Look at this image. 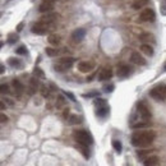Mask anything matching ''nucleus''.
<instances>
[{
	"instance_id": "f257e3e1",
	"label": "nucleus",
	"mask_w": 166,
	"mask_h": 166,
	"mask_svg": "<svg viewBox=\"0 0 166 166\" xmlns=\"http://www.w3.org/2000/svg\"><path fill=\"white\" fill-rule=\"evenodd\" d=\"M155 138H156V133L153 130H139V132H134L132 134L130 140L134 147L144 148L150 146L155 140Z\"/></svg>"
},
{
	"instance_id": "f03ea898",
	"label": "nucleus",
	"mask_w": 166,
	"mask_h": 166,
	"mask_svg": "<svg viewBox=\"0 0 166 166\" xmlns=\"http://www.w3.org/2000/svg\"><path fill=\"white\" fill-rule=\"evenodd\" d=\"M74 139L77 143L79 144H84V146H89V144L93 143V139L91 137V134L88 133L87 130H83V129H79V130H74Z\"/></svg>"
},
{
	"instance_id": "7ed1b4c3",
	"label": "nucleus",
	"mask_w": 166,
	"mask_h": 166,
	"mask_svg": "<svg viewBox=\"0 0 166 166\" xmlns=\"http://www.w3.org/2000/svg\"><path fill=\"white\" fill-rule=\"evenodd\" d=\"M74 61H75V59L70 58V56L61 58L60 60L58 61V64H55V65H54V69L56 72H60V73H63V72H67L68 69H70V68L73 67Z\"/></svg>"
},
{
	"instance_id": "20e7f679",
	"label": "nucleus",
	"mask_w": 166,
	"mask_h": 166,
	"mask_svg": "<svg viewBox=\"0 0 166 166\" xmlns=\"http://www.w3.org/2000/svg\"><path fill=\"white\" fill-rule=\"evenodd\" d=\"M150 96L156 101L166 100V84H159L155 88H152L150 92Z\"/></svg>"
},
{
	"instance_id": "39448f33",
	"label": "nucleus",
	"mask_w": 166,
	"mask_h": 166,
	"mask_svg": "<svg viewBox=\"0 0 166 166\" xmlns=\"http://www.w3.org/2000/svg\"><path fill=\"white\" fill-rule=\"evenodd\" d=\"M137 111H138V114L140 115V118H142L144 121H148L151 119L150 109H148V106L144 104L143 101H139L137 104Z\"/></svg>"
},
{
	"instance_id": "423d86ee",
	"label": "nucleus",
	"mask_w": 166,
	"mask_h": 166,
	"mask_svg": "<svg viewBox=\"0 0 166 166\" xmlns=\"http://www.w3.org/2000/svg\"><path fill=\"white\" fill-rule=\"evenodd\" d=\"M49 26L50 24H46L44 22H37L32 26L31 31L33 33H36V35H45V33H48V31H49Z\"/></svg>"
},
{
	"instance_id": "0eeeda50",
	"label": "nucleus",
	"mask_w": 166,
	"mask_h": 166,
	"mask_svg": "<svg viewBox=\"0 0 166 166\" xmlns=\"http://www.w3.org/2000/svg\"><path fill=\"white\" fill-rule=\"evenodd\" d=\"M140 20H143V22H153L156 18V14L155 12H153L152 9H150V8H146L142 13H140Z\"/></svg>"
},
{
	"instance_id": "6e6552de",
	"label": "nucleus",
	"mask_w": 166,
	"mask_h": 166,
	"mask_svg": "<svg viewBox=\"0 0 166 166\" xmlns=\"http://www.w3.org/2000/svg\"><path fill=\"white\" fill-rule=\"evenodd\" d=\"M93 68H95V64L92 61H80L78 64V70L80 73H89L93 70Z\"/></svg>"
},
{
	"instance_id": "1a4fd4ad",
	"label": "nucleus",
	"mask_w": 166,
	"mask_h": 166,
	"mask_svg": "<svg viewBox=\"0 0 166 166\" xmlns=\"http://www.w3.org/2000/svg\"><path fill=\"white\" fill-rule=\"evenodd\" d=\"M130 73H132V69L129 65H127V64H121V65L118 67L116 74H118V77H120V78H127Z\"/></svg>"
},
{
	"instance_id": "9d476101",
	"label": "nucleus",
	"mask_w": 166,
	"mask_h": 166,
	"mask_svg": "<svg viewBox=\"0 0 166 166\" xmlns=\"http://www.w3.org/2000/svg\"><path fill=\"white\" fill-rule=\"evenodd\" d=\"M130 60L132 63L137 64V65H146L147 61L146 59H144L142 55H140L139 53H137V51H134V53H132V56H130Z\"/></svg>"
},
{
	"instance_id": "9b49d317",
	"label": "nucleus",
	"mask_w": 166,
	"mask_h": 166,
	"mask_svg": "<svg viewBox=\"0 0 166 166\" xmlns=\"http://www.w3.org/2000/svg\"><path fill=\"white\" fill-rule=\"evenodd\" d=\"M113 77L111 68H102L99 73V80H109Z\"/></svg>"
},
{
	"instance_id": "f8f14e48",
	"label": "nucleus",
	"mask_w": 166,
	"mask_h": 166,
	"mask_svg": "<svg viewBox=\"0 0 166 166\" xmlns=\"http://www.w3.org/2000/svg\"><path fill=\"white\" fill-rule=\"evenodd\" d=\"M84 36H86V29L84 28H78L72 33V38H73L75 42H80L84 38Z\"/></svg>"
},
{
	"instance_id": "ddd939ff",
	"label": "nucleus",
	"mask_w": 166,
	"mask_h": 166,
	"mask_svg": "<svg viewBox=\"0 0 166 166\" xmlns=\"http://www.w3.org/2000/svg\"><path fill=\"white\" fill-rule=\"evenodd\" d=\"M143 164L144 166H157L160 164V159L159 156L152 155V156H148L146 160H143Z\"/></svg>"
},
{
	"instance_id": "4468645a",
	"label": "nucleus",
	"mask_w": 166,
	"mask_h": 166,
	"mask_svg": "<svg viewBox=\"0 0 166 166\" xmlns=\"http://www.w3.org/2000/svg\"><path fill=\"white\" fill-rule=\"evenodd\" d=\"M58 18V14H54V13H51V14H46V15H42L41 17V19H40V22H44L46 24H53L55 20H56Z\"/></svg>"
},
{
	"instance_id": "2eb2a0df",
	"label": "nucleus",
	"mask_w": 166,
	"mask_h": 166,
	"mask_svg": "<svg viewBox=\"0 0 166 166\" xmlns=\"http://www.w3.org/2000/svg\"><path fill=\"white\" fill-rule=\"evenodd\" d=\"M12 84H13V87H14L15 95L19 97V96L23 93V91H24V87H23V84L20 83L18 79H13V80H12Z\"/></svg>"
},
{
	"instance_id": "dca6fc26",
	"label": "nucleus",
	"mask_w": 166,
	"mask_h": 166,
	"mask_svg": "<svg viewBox=\"0 0 166 166\" xmlns=\"http://www.w3.org/2000/svg\"><path fill=\"white\" fill-rule=\"evenodd\" d=\"M54 9V3H48V1H42L41 5L38 7V12L41 13H49Z\"/></svg>"
},
{
	"instance_id": "f3484780",
	"label": "nucleus",
	"mask_w": 166,
	"mask_h": 166,
	"mask_svg": "<svg viewBox=\"0 0 166 166\" xmlns=\"http://www.w3.org/2000/svg\"><path fill=\"white\" fill-rule=\"evenodd\" d=\"M38 80L36 78H31L29 79V84H28V93L29 95H33L36 91H37V88H38Z\"/></svg>"
},
{
	"instance_id": "a211bd4d",
	"label": "nucleus",
	"mask_w": 166,
	"mask_h": 166,
	"mask_svg": "<svg viewBox=\"0 0 166 166\" xmlns=\"http://www.w3.org/2000/svg\"><path fill=\"white\" fill-rule=\"evenodd\" d=\"M140 51H142L143 54H146L147 56H152L153 55V48L150 44H143L140 46Z\"/></svg>"
},
{
	"instance_id": "6ab92c4d",
	"label": "nucleus",
	"mask_w": 166,
	"mask_h": 166,
	"mask_svg": "<svg viewBox=\"0 0 166 166\" xmlns=\"http://www.w3.org/2000/svg\"><path fill=\"white\" fill-rule=\"evenodd\" d=\"M48 41H49L50 45L58 46L59 44H60V41H61V37L59 36V35H50V36L48 37Z\"/></svg>"
},
{
	"instance_id": "aec40b11",
	"label": "nucleus",
	"mask_w": 166,
	"mask_h": 166,
	"mask_svg": "<svg viewBox=\"0 0 166 166\" xmlns=\"http://www.w3.org/2000/svg\"><path fill=\"white\" fill-rule=\"evenodd\" d=\"M8 64H9L10 67H13V68H18V69H20V68L23 67L22 61H20L19 59H17V58H10L9 60H8Z\"/></svg>"
},
{
	"instance_id": "412c9836",
	"label": "nucleus",
	"mask_w": 166,
	"mask_h": 166,
	"mask_svg": "<svg viewBox=\"0 0 166 166\" xmlns=\"http://www.w3.org/2000/svg\"><path fill=\"white\" fill-rule=\"evenodd\" d=\"M68 121H69V124L72 125H75V124H80L82 123V116H79V115H70L69 118H68Z\"/></svg>"
},
{
	"instance_id": "4be33fe9",
	"label": "nucleus",
	"mask_w": 166,
	"mask_h": 166,
	"mask_svg": "<svg viewBox=\"0 0 166 166\" xmlns=\"http://www.w3.org/2000/svg\"><path fill=\"white\" fill-rule=\"evenodd\" d=\"M139 40L142 42H155V37L151 33H142L139 36Z\"/></svg>"
},
{
	"instance_id": "5701e85b",
	"label": "nucleus",
	"mask_w": 166,
	"mask_h": 166,
	"mask_svg": "<svg viewBox=\"0 0 166 166\" xmlns=\"http://www.w3.org/2000/svg\"><path fill=\"white\" fill-rule=\"evenodd\" d=\"M97 116H100V118H105L106 115L109 114V106L106 105V106H102V107H97Z\"/></svg>"
},
{
	"instance_id": "b1692460",
	"label": "nucleus",
	"mask_w": 166,
	"mask_h": 166,
	"mask_svg": "<svg viewBox=\"0 0 166 166\" xmlns=\"http://www.w3.org/2000/svg\"><path fill=\"white\" fill-rule=\"evenodd\" d=\"M150 3V0H135L133 3V9H140V8H143L144 5H147V4Z\"/></svg>"
},
{
	"instance_id": "393cba45",
	"label": "nucleus",
	"mask_w": 166,
	"mask_h": 166,
	"mask_svg": "<svg viewBox=\"0 0 166 166\" xmlns=\"http://www.w3.org/2000/svg\"><path fill=\"white\" fill-rule=\"evenodd\" d=\"M152 151H148V150H138L137 151V156H138V159L139 160H146L148 156H151L150 153Z\"/></svg>"
},
{
	"instance_id": "a878e982",
	"label": "nucleus",
	"mask_w": 166,
	"mask_h": 166,
	"mask_svg": "<svg viewBox=\"0 0 166 166\" xmlns=\"http://www.w3.org/2000/svg\"><path fill=\"white\" fill-rule=\"evenodd\" d=\"M77 148H78V150L82 152V155L86 157V159H88L89 157V152H88V146H84V144H77Z\"/></svg>"
},
{
	"instance_id": "bb28decb",
	"label": "nucleus",
	"mask_w": 166,
	"mask_h": 166,
	"mask_svg": "<svg viewBox=\"0 0 166 166\" xmlns=\"http://www.w3.org/2000/svg\"><path fill=\"white\" fill-rule=\"evenodd\" d=\"M45 53L48 54V56L54 58V56H56V55L59 54V51L55 50V49H53V48H46V49H45Z\"/></svg>"
},
{
	"instance_id": "cd10ccee",
	"label": "nucleus",
	"mask_w": 166,
	"mask_h": 166,
	"mask_svg": "<svg viewBox=\"0 0 166 166\" xmlns=\"http://www.w3.org/2000/svg\"><path fill=\"white\" fill-rule=\"evenodd\" d=\"M65 104H67L65 99H64L63 96H58V100H56V107H58V109H61L63 106H65Z\"/></svg>"
},
{
	"instance_id": "c85d7f7f",
	"label": "nucleus",
	"mask_w": 166,
	"mask_h": 166,
	"mask_svg": "<svg viewBox=\"0 0 166 166\" xmlns=\"http://www.w3.org/2000/svg\"><path fill=\"white\" fill-rule=\"evenodd\" d=\"M113 147H114V150L116 151L118 153H120V152H121V148H123V147H121V143L119 142V140H116V139H114V140H113Z\"/></svg>"
},
{
	"instance_id": "c756f323",
	"label": "nucleus",
	"mask_w": 166,
	"mask_h": 166,
	"mask_svg": "<svg viewBox=\"0 0 166 166\" xmlns=\"http://www.w3.org/2000/svg\"><path fill=\"white\" fill-rule=\"evenodd\" d=\"M93 104H95L96 107H102V106H106V105H107V104H106V100L100 99V97H99V99H96Z\"/></svg>"
},
{
	"instance_id": "7c9ffc66",
	"label": "nucleus",
	"mask_w": 166,
	"mask_h": 166,
	"mask_svg": "<svg viewBox=\"0 0 166 166\" xmlns=\"http://www.w3.org/2000/svg\"><path fill=\"white\" fill-rule=\"evenodd\" d=\"M41 95L44 97H49L50 96V88L48 86H45V84H42L41 86Z\"/></svg>"
},
{
	"instance_id": "2f4dec72",
	"label": "nucleus",
	"mask_w": 166,
	"mask_h": 166,
	"mask_svg": "<svg viewBox=\"0 0 166 166\" xmlns=\"http://www.w3.org/2000/svg\"><path fill=\"white\" fill-rule=\"evenodd\" d=\"M33 74H35L36 77H38V78H42V79L45 78V73H44V72H42L38 67H36L35 69H33Z\"/></svg>"
},
{
	"instance_id": "473e14b6",
	"label": "nucleus",
	"mask_w": 166,
	"mask_h": 166,
	"mask_svg": "<svg viewBox=\"0 0 166 166\" xmlns=\"http://www.w3.org/2000/svg\"><path fill=\"white\" fill-rule=\"evenodd\" d=\"M17 41H18V36L14 35V33H10L9 37H8V42L9 44H15Z\"/></svg>"
},
{
	"instance_id": "72a5a7b5",
	"label": "nucleus",
	"mask_w": 166,
	"mask_h": 166,
	"mask_svg": "<svg viewBox=\"0 0 166 166\" xmlns=\"http://www.w3.org/2000/svg\"><path fill=\"white\" fill-rule=\"evenodd\" d=\"M15 53L18 55H26V54H27V49H26L24 46H20V48H18L15 50Z\"/></svg>"
},
{
	"instance_id": "f704fd0d",
	"label": "nucleus",
	"mask_w": 166,
	"mask_h": 166,
	"mask_svg": "<svg viewBox=\"0 0 166 166\" xmlns=\"http://www.w3.org/2000/svg\"><path fill=\"white\" fill-rule=\"evenodd\" d=\"M144 127H148V123L146 121V123H137V124H134L133 127V129H139V128H144Z\"/></svg>"
},
{
	"instance_id": "c9c22d12",
	"label": "nucleus",
	"mask_w": 166,
	"mask_h": 166,
	"mask_svg": "<svg viewBox=\"0 0 166 166\" xmlns=\"http://www.w3.org/2000/svg\"><path fill=\"white\" fill-rule=\"evenodd\" d=\"M0 89H1V93H3V95H5V93H9V92H10V91H9V86H8V84H5V83L1 84V88H0Z\"/></svg>"
},
{
	"instance_id": "e433bc0d",
	"label": "nucleus",
	"mask_w": 166,
	"mask_h": 166,
	"mask_svg": "<svg viewBox=\"0 0 166 166\" xmlns=\"http://www.w3.org/2000/svg\"><path fill=\"white\" fill-rule=\"evenodd\" d=\"M99 96V92L97 91H92V92H89V93H84L83 97H86V99H88V97H97Z\"/></svg>"
},
{
	"instance_id": "4c0bfd02",
	"label": "nucleus",
	"mask_w": 166,
	"mask_h": 166,
	"mask_svg": "<svg viewBox=\"0 0 166 166\" xmlns=\"http://www.w3.org/2000/svg\"><path fill=\"white\" fill-rule=\"evenodd\" d=\"M64 95H65L68 99H69L70 101H73V102H75V97H74V95L72 92H68V91H64Z\"/></svg>"
},
{
	"instance_id": "58836bf2",
	"label": "nucleus",
	"mask_w": 166,
	"mask_h": 166,
	"mask_svg": "<svg viewBox=\"0 0 166 166\" xmlns=\"http://www.w3.org/2000/svg\"><path fill=\"white\" fill-rule=\"evenodd\" d=\"M114 88H115L114 84H106V86H104V91L105 92H113Z\"/></svg>"
},
{
	"instance_id": "ea45409f",
	"label": "nucleus",
	"mask_w": 166,
	"mask_h": 166,
	"mask_svg": "<svg viewBox=\"0 0 166 166\" xmlns=\"http://www.w3.org/2000/svg\"><path fill=\"white\" fill-rule=\"evenodd\" d=\"M63 116H64V119H68V116H69V107H65V109H64Z\"/></svg>"
},
{
	"instance_id": "a19ab883",
	"label": "nucleus",
	"mask_w": 166,
	"mask_h": 166,
	"mask_svg": "<svg viewBox=\"0 0 166 166\" xmlns=\"http://www.w3.org/2000/svg\"><path fill=\"white\" fill-rule=\"evenodd\" d=\"M0 120H1V123L4 124V123L8 121V116H7L5 114H1V115H0Z\"/></svg>"
},
{
	"instance_id": "79ce46f5",
	"label": "nucleus",
	"mask_w": 166,
	"mask_h": 166,
	"mask_svg": "<svg viewBox=\"0 0 166 166\" xmlns=\"http://www.w3.org/2000/svg\"><path fill=\"white\" fill-rule=\"evenodd\" d=\"M22 29H23V23H19L18 27H17V31L19 32V31H22Z\"/></svg>"
},
{
	"instance_id": "37998d69",
	"label": "nucleus",
	"mask_w": 166,
	"mask_h": 166,
	"mask_svg": "<svg viewBox=\"0 0 166 166\" xmlns=\"http://www.w3.org/2000/svg\"><path fill=\"white\" fill-rule=\"evenodd\" d=\"M95 73H93V74H91V75H89V77H87V80H88V82H91V80L93 79V78H95Z\"/></svg>"
},
{
	"instance_id": "c03bdc74",
	"label": "nucleus",
	"mask_w": 166,
	"mask_h": 166,
	"mask_svg": "<svg viewBox=\"0 0 166 166\" xmlns=\"http://www.w3.org/2000/svg\"><path fill=\"white\" fill-rule=\"evenodd\" d=\"M5 101H7V104L9 105V106H13V105H14V104H13V101H12V100H9V99H7Z\"/></svg>"
},
{
	"instance_id": "a18cd8bd",
	"label": "nucleus",
	"mask_w": 166,
	"mask_h": 166,
	"mask_svg": "<svg viewBox=\"0 0 166 166\" xmlns=\"http://www.w3.org/2000/svg\"><path fill=\"white\" fill-rule=\"evenodd\" d=\"M0 109H1V110H5V104H4V101H1V104H0Z\"/></svg>"
},
{
	"instance_id": "49530a36",
	"label": "nucleus",
	"mask_w": 166,
	"mask_h": 166,
	"mask_svg": "<svg viewBox=\"0 0 166 166\" xmlns=\"http://www.w3.org/2000/svg\"><path fill=\"white\" fill-rule=\"evenodd\" d=\"M50 87H51V89H54V91H56V87H55L53 83H50Z\"/></svg>"
},
{
	"instance_id": "de8ad7c7",
	"label": "nucleus",
	"mask_w": 166,
	"mask_h": 166,
	"mask_svg": "<svg viewBox=\"0 0 166 166\" xmlns=\"http://www.w3.org/2000/svg\"><path fill=\"white\" fill-rule=\"evenodd\" d=\"M4 70H5V67H4V65H1V68H0V72H1V74L4 73Z\"/></svg>"
},
{
	"instance_id": "09e8293b",
	"label": "nucleus",
	"mask_w": 166,
	"mask_h": 166,
	"mask_svg": "<svg viewBox=\"0 0 166 166\" xmlns=\"http://www.w3.org/2000/svg\"><path fill=\"white\" fill-rule=\"evenodd\" d=\"M42 1H48V3H55L56 0H42Z\"/></svg>"
},
{
	"instance_id": "8fccbe9b",
	"label": "nucleus",
	"mask_w": 166,
	"mask_h": 166,
	"mask_svg": "<svg viewBox=\"0 0 166 166\" xmlns=\"http://www.w3.org/2000/svg\"><path fill=\"white\" fill-rule=\"evenodd\" d=\"M165 70H166V63H165Z\"/></svg>"
}]
</instances>
